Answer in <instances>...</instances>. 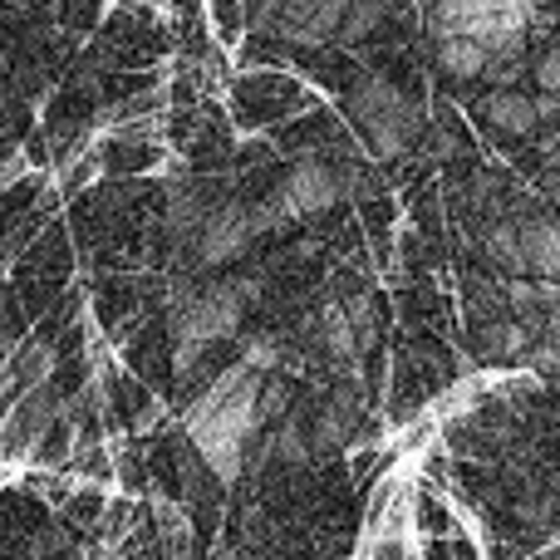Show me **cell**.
<instances>
[{"label": "cell", "mask_w": 560, "mask_h": 560, "mask_svg": "<svg viewBox=\"0 0 560 560\" xmlns=\"http://www.w3.org/2000/svg\"><path fill=\"white\" fill-rule=\"evenodd\" d=\"M256 290H261L256 280H217V285H207V290H192V285L177 290L173 295V339H177L173 369L177 374L197 369V359H202L207 349L242 329V315L256 300Z\"/></svg>", "instance_id": "7a4b0ae2"}, {"label": "cell", "mask_w": 560, "mask_h": 560, "mask_svg": "<svg viewBox=\"0 0 560 560\" xmlns=\"http://www.w3.org/2000/svg\"><path fill=\"white\" fill-rule=\"evenodd\" d=\"M339 197H345V173H335L329 163H295L271 202L280 207V217L290 222V217L329 212V207H335Z\"/></svg>", "instance_id": "5b68a950"}, {"label": "cell", "mask_w": 560, "mask_h": 560, "mask_svg": "<svg viewBox=\"0 0 560 560\" xmlns=\"http://www.w3.org/2000/svg\"><path fill=\"white\" fill-rule=\"evenodd\" d=\"M384 15H388L384 0H349L345 25H339V39H345V45H354V39L374 35V30L384 25Z\"/></svg>", "instance_id": "5bb4252c"}, {"label": "cell", "mask_w": 560, "mask_h": 560, "mask_svg": "<svg viewBox=\"0 0 560 560\" xmlns=\"http://www.w3.org/2000/svg\"><path fill=\"white\" fill-rule=\"evenodd\" d=\"M384 5H394V0H384Z\"/></svg>", "instance_id": "603a6c76"}, {"label": "cell", "mask_w": 560, "mask_h": 560, "mask_svg": "<svg viewBox=\"0 0 560 560\" xmlns=\"http://www.w3.org/2000/svg\"><path fill=\"white\" fill-rule=\"evenodd\" d=\"M516 236H522V261L536 280H556L560 285V222H546V217H526L516 222Z\"/></svg>", "instance_id": "ba28073f"}, {"label": "cell", "mask_w": 560, "mask_h": 560, "mask_svg": "<svg viewBox=\"0 0 560 560\" xmlns=\"http://www.w3.org/2000/svg\"><path fill=\"white\" fill-rule=\"evenodd\" d=\"M349 428H354V404L339 394L335 404H329L325 413L315 418V447H319V453H329V447H345Z\"/></svg>", "instance_id": "4fadbf2b"}, {"label": "cell", "mask_w": 560, "mask_h": 560, "mask_svg": "<svg viewBox=\"0 0 560 560\" xmlns=\"http://www.w3.org/2000/svg\"><path fill=\"white\" fill-rule=\"evenodd\" d=\"M349 108H354L359 128L369 133L374 153H384V158H398L418 138V108L394 84H384V79H364L349 94Z\"/></svg>", "instance_id": "3957f363"}, {"label": "cell", "mask_w": 560, "mask_h": 560, "mask_svg": "<svg viewBox=\"0 0 560 560\" xmlns=\"http://www.w3.org/2000/svg\"><path fill=\"white\" fill-rule=\"evenodd\" d=\"M502 5V0H438L433 5V39H453V35H467V30L477 25L482 15H492V10Z\"/></svg>", "instance_id": "9c48e42d"}, {"label": "cell", "mask_w": 560, "mask_h": 560, "mask_svg": "<svg viewBox=\"0 0 560 560\" xmlns=\"http://www.w3.org/2000/svg\"><path fill=\"white\" fill-rule=\"evenodd\" d=\"M487 359H532V329L526 325H492L487 329Z\"/></svg>", "instance_id": "9a60e30c"}, {"label": "cell", "mask_w": 560, "mask_h": 560, "mask_svg": "<svg viewBox=\"0 0 560 560\" xmlns=\"http://www.w3.org/2000/svg\"><path fill=\"white\" fill-rule=\"evenodd\" d=\"M536 79H541L546 94H560V45H556V49H546V59L536 65Z\"/></svg>", "instance_id": "d6986e66"}, {"label": "cell", "mask_w": 560, "mask_h": 560, "mask_svg": "<svg viewBox=\"0 0 560 560\" xmlns=\"http://www.w3.org/2000/svg\"><path fill=\"white\" fill-rule=\"evenodd\" d=\"M556 207H560V187H556Z\"/></svg>", "instance_id": "7402d4cb"}, {"label": "cell", "mask_w": 560, "mask_h": 560, "mask_svg": "<svg viewBox=\"0 0 560 560\" xmlns=\"http://www.w3.org/2000/svg\"><path fill=\"white\" fill-rule=\"evenodd\" d=\"M261 378L246 364H232L192 408H187V438L197 443V453L207 457L222 482H236L246 467V447L261 433V418H256V398H261Z\"/></svg>", "instance_id": "6da1fadb"}, {"label": "cell", "mask_w": 560, "mask_h": 560, "mask_svg": "<svg viewBox=\"0 0 560 560\" xmlns=\"http://www.w3.org/2000/svg\"><path fill=\"white\" fill-rule=\"evenodd\" d=\"M285 217H280L276 202H261V207H217V212L202 217V226H197V256L202 261H236V256L246 252V246L256 242L261 232H271L280 226Z\"/></svg>", "instance_id": "277c9868"}, {"label": "cell", "mask_w": 560, "mask_h": 560, "mask_svg": "<svg viewBox=\"0 0 560 560\" xmlns=\"http://www.w3.org/2000/svg\"><path fill=\"white\" fill-rule=\"evenodd\" d=\"M242 364L252 369V374H276V369L285 364V339H280V335H256V339H246Z\"/></svg>", "instance_id": "2e32d148"}, {"label": "cell", "mask_w": 560, "mask_h": 560, "mask_svg": "<svg viewBox=\"0 0 560 560\" xmlns=\"http://www.w3.org/2000/svg\"><path fill=\"white\" fill-rule=\"evenodd\" d=\"M438 65H443V74H453V79H477V74H487L492 55H487L477 39L453 35V39H438Z\"/></svg>", "instance_id": "8fae6325"}, {"label": "cell", "mask_w": 560, "mask_h": 560, "mask_svg": "<svg viewBox=\"0 0 560 560\" xmlns=\"http://www.w3.org/2000/svg\"><path fill=\"white\" fill-rule=\"evenodd\" d=\"M551 158H556V167H560V148H556V153H551Z\"/></svg>", "instance_id": "44dd1931"}, {"label": "cell", "mask_w": 560, "mask_h": 560, "mask_svg": "<svg viewBox=\"0 0 560 560\" xmlns=\"http://www.w3.org/2000/svg\"><path fill=\"white\" fill-rule=\"evenodd\" d=\"M285 404H290V384L280 374H266L261 378V398H256V418H261V428L276 423V418L285 413Z\"/></svg>", "instance_id": "ac0fdd59"}, {"label": "cell", "mask_w": 560, "mask_h": 560, "mask_svg": "<svg viewBox=\"0 0 560 560\" xmlns=\"http://www.w3.org/2000/svg\"><path fill=\"white\" fill-rule=\"evenodd\" d=\"M345 10L349 0H280L276 30L295 45H325V39H339Z\"/></svg>", "instance_id": "8992f818"}, {"label": "cell", "mask_w": 560, "mask_h": 560, "mask_svg": "<svg viewBox=\"0 0 560 560\" xmlns=\"http://www.w3.org/2000/svg\"><path fill=\"white\" fill-rule=\"evenodd\" d=\"M10 369H15L20 394H30V388H45L49 374H55V345H49V339H25V345L10 354Z\"/></svg>", "instance_id": "30bf717a"}, {"label": "cell", "mask_w": 560, "mask_h": 560, "mask_svg": "<svg viewBox=\"0 0 560 560\" xmlns=\"http://www.w3.org/2000/svg\"><path fill=\"white\" fill-rule=\"evenodd\" d=\"M487 124L502 128V133H536V98L526 94H492L487 98Z\"/></svg>", "instance_id": "7c38bea8"}, {"label": "cell", "mask_w": 560, "mask_h": 560, "mask_svg": "<svg viewBox=\"0 0 560 560\" xmlns=\"http://www.w3.org/2000/svg\"><path fill=\"white\" fill-rule=\"evenodd\" d=\"M364 329H369V305L364 300L319 310V349H325L335 364H345V359H354L359 349H364Z\"/></svg>", "instance_id": "52a82bcc"}, {"label": "cell", "mask_w": 560, "mask_h": 560, "mask_svg": "<svg viewBox=\"0 0 560 560\" xmlns=\"http://www.w3.org/2000/svg\"><path fill=\"white\" fill-rule=\"evenodd\" d=\"M487 252H492L497 261L506 266V271H526V261H522V236H516V222L492 226V236H487Z\"/></svg>", "instance_id": "e0dca14e"}, {"label": "cell", "mask_w": 560, "mask_h": 560, "mask_svg": "<svg viewBox=\"0 0 560 560\" xmlns=\"http://www.w3.org/2000/svg\"><path fill=\"white\" fill-rule=\"evenodd\" d=\"M10 177H20V158H5V163H0V187H5Z\"/></svg>", "instance_id": "ffe728a7"}]
</instances>
